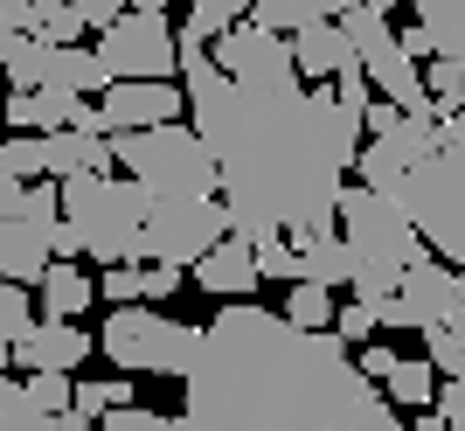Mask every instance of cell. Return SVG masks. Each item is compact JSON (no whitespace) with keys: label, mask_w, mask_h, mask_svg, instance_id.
Masks as SVG:
<instances>
[{"label":"cell","mask_w":465,"mask_h":431,"mask_svg":"<svg viewBox=\"0 0 465 431\" xmlns=\"http://www.w3.org/2000/svg\"><path fill=\"white\" fill-rule=\"evenodd\" d=\"M0 167L21 181H35L49 175V133H15V139H0Z\"/></svg>","instance_id":"obj_24"},{"label":"cell","mask_w":465,"mask_h":431,"mask_svg":"<svg viewBox=\"0 0 465 431\" xmlns=\"http://www.w3.org/2000/svg\"><path fill=\"white\" fill-rule=\"evenodd\" d=\"M251 244H257L264 278H299V244H292V230H264V236H251Z\"/></svg>","instance_id":"obj_26"},{"label":"cell","mask_w":465,"mask_h":431,"mask_svg":"<svg viewBox=\"0 0 465 431\" xmlns=\"http://www.w3.org/2000/svg\"><path fill=\"white\" fill-rule=\"evenodd\" d=\"M417 21L438 35V56H459L465 63V0H410Z\"/></svg>","instance_id":"obj_19"},{"label":"cell","mask_w":465,"mask_h":431,"mask_svg":"<svg viewBox=\"0 0 465 431\" xmlns=\"http://www.w3.org/2000/svg\"><path fill=\"white\" fill-rule=\"evenodd\" d=\"M424 84H430V98H438V112H465V63L459 56H430Z\"/></svg>","instance_id":"obj_25"},{"label":"cell","mask_w":465,"mask_h":431,"mask_svg":"<svg viewBox=\"0 0 465 431\" xmlns=\"http://www.w3.org/2000/svg\"><path fill=\"white\" fill-rule=\"evenodd\" d=\"M112 133H84V125H56L49 133V181H77V175H112Z\"/></svg>","instance_id":"obj_15"},{"label":"cell","mask_w":465,"mask_h":431,"mask_svg":"<svg viewBox=\"0 0 465 431\" xmlns=\"http://www.w3.org/2000/svg\"><path fill=\"white\" fill-rule=\"evenodd\" d=\"M285 314L299 320V327H333V286H320V278H292V293H285Z\"/></svg>","instance_id":"obj_23"},{"label":"cell","mask_w":465,"mask_h":431,"mask_svg":"<svg viewBox=\"0 0 465 431\" xmlns=\"http://www.w3.org/2000/svg\"><path fill=\"white\" fill-rule=\"evenodd\" d=\"M35 299H42V314H49V320H77L84 306L97 299V286L77 272V257H56V265L35 278Z\"/></svg>","instance_id":"obj_17"},{"label":"cell","mask_w":465,"mask_h":431,"mask_svg":"<svg viewBox=\"0 0 465 431\" xmlns=\"http://www.w3.org/2000/svg\"><path fill=\"white\" fill-rule=\"evenodd\" d=\"M188 278H194V293H209V299H251L257 278H264V265H257V244H251V236L230 230L209 257H194V265H188Z\"/></svg>","instance_id":"obj_12"},{"label":"cell","mask_w":465,"mask_h":431,"mask_svg":"<svg viewBox=\"0 0 465 431\" xmlns=\"http://www.w3.org/2000/svg\"><path fill=\"white\" fill-rule=\"evenodd\" d=\"M215 63L230 70L236 84H251V91H285V84H306L299 77V56H292V35L264 28V21H236L215 35Z\"/></svg>","instance_id":"obj_9"},{"label":"cell","mask_w":465,"mask_h":431,"mask_svg":"<svg viewBox=\"0 0 465 431\" xmlns=\"http://www.w3.org/2000/svg\"><path fill=\"white\" fill-rule=\"evenodd\" d=\"M104 133H139V125H167V118L188 112V84L174 77H118L104 91Z\"/></svg>","instance_id":"obj_10"},{"label":"cell","mask_w":465,"mask_h":431,"mask_svg":"<svg viewBox=\"0 0 465 431\" xmlns=\"http://www.w3.org/2000/svg\"><path fill=\"white\" fill-rule=\"evenodd\" d=\"M354 362H361V369H369L375 383H389V376H396V362H403V355H396V348H382V341H361V348H354Z\"/></svg>","instance_id":"obj_34"},{"label":"cell","mask_w":465,"mask_h":431,"mask_svg":"<svg viewBox=\"0 0 465 431\" xmlns=\"http://www.w3.org/2000/svg\"><path fill=\"white\" fill-rule=\"evenodd\" d=\"M84 28H91V21H84L77 7H70V0H56V7L42 15V28H35V35H42V42H77Z\"/></svg>","instance_id":"obj_32"},{"label":"cell","mask_w":465,"mask_h":431,"mask_svg":"<svg viewBox=\"0 0 465 431\" xmlns=\"http://www.w3.org/2000/svg\"><path fill=\"white\" fill-rule=\"evenodd\" d=\"M251 21H264V28H278V35H299V28H306V7H299V0H257Z\"/></svg>","instance_id":"obj_31"},{"label":"cell","mask_w":465,"mask_h":431,"mask_svg":"<svg viewBox=\"0 0 465 431\" xmlns=\"http://www.w3.org/2000/svg\"><path fill=\"white\" fill-rule=\"evenodd\" d=\"M257 0H188V21H181V35H202V42H215L223 28H236V21L251 15Z\"/></svg>","instance_id":"obj_21"},{"label":"cell","mask_w":465,"mask_h":431,"mask_svg":"<svg viewBox=\"0 0 465 431\" xmlns=\"http://www.w3.org/2000/svg\"><path fill=\"white\" fill-rule=\"evenodd\" d=\"M369 7H382V15H396V7H410V0H369Z\"/></svg>","instance_id":"obj_42"},{"label":"cell","mask_w":465,"mask_h":431,"mask_svg":"<svg viewBox=\"0 0 465 431\" xmlns=\"http://www.w3.org/2000/svg\"><path fill=\"white\" fill-rule=\"evenodd\" d=\"M139 278H146V299L181 293V265H139Z\"/></svg>","instance_id":"obj_37"},{"label":"cell","mask_w":465,"mask_h":431,"mask_svg":"<svg viewBox=\"0 0 465 431\" xmlns=\"http://www.w3.org/2000/svg\"><path fill=\"white\" fill-rule=\"evenodd\" d=\"M0 431H63V417L42 411L35 396H28V383L0 376Z\"/></svg>","instance_id":"obj_18"},{"label":"cell","mask_w":465,"mask_h":431,"mask_svg":"<svg viewBox=\"0 0 465 431\" xmlns=\"http://www.w3.org/2000/svg\"><path fill=\"white\" fill-rule=\"evenodd\" d=\"M396 202H403L410 223L430 236V251L451 257L465 272V112L438 118V154L403 175Z\"/></svg>","instance_id":"obj_4"},{"label":"cell","mask_w":465,"mask_h":431,"mask_svg":"<svg viewBox=\"0 0 465 431\" xmlns=\"http://www.w3.org/2000/svg\"><path fill=\"white\" fill-rule=\"evenodd\" d=\"M389 396H396V404H417V411H430V404H438V362H396V376H389L382 383Z\"/></svg>","instance_id":"obj_22"},{"label":"cell","mask_w":465,"mask_h":431,"mask_svg":"<svg viewBox=\"0 0 465 431\" xmlns=\"http://www.w3.org/2000/svg\"><path fill=\"white\" fill-rule=\"evenodd\" d=\"M97 293L112 299V306H133V299H146V278H139V265H104V286Z\"/></svg>","instance_id":"obj_30"},{"label":"cell","mask_w":465,"mask_h":431,"mask_svg":"<svg viewBox=\"0 0 465 431\" xmlns=\"http://www.w3.org/2000/svg\"><path fill=\"white\" fill-rule=\"evenodd\" d=\"M91 431H174V417H160V411H139V404H118V411H104Z\"/></svg>","instance_id":"obj_29"},{"label":"cell","mask_w":465,"mask_h":431,"mask_svg":"<svg viewBox=\"0 0 465 431\" xmlns=\"http://www.w3.org/2000/svg\"><path fill=\"white\" fill-rule=\"evenodd\" d=\"M35 7H56V0H35Z\"/></svg>","instance_id":"obj_44"},{"label":"cell","mask_w":465,"mask_h":431,"mask_svg":"<svg viewBox=\"0 0 465 431\" xmlns=\"http://www.w3.org/2000/svg\"><path fill=\"white\" fill-rule=\"evenodd\" d=\"M341 230H348L354 244V299H389L403 293V272L410 265H424L430 257V236L410 223V209L396 195H382V188H369V181H348L341 188Z\"/></svg>","instance_id":"obj_3"},{"label":"cell","mask_w":465,"mask_h":431,"mask_svg":"<svg viewBox=\"0 0 465 431\" xmlns=\"http://www.w3.org/2000/svg\"><path fill=\"white\" fill-rule=\"evenodd\" d=\"M91 348H97V341L77 327V320H49V314H42L35 327L15 341V362H21V369H63V376H77Z\"/></svg>","instance_id":"obj_14"},{"label":"cell","mask_w":465,"mask_h":431,"mask_svg":"<svg viewBox=\"0 0 465 431\" xmlns=\"http://www.w3.org/2000/svg\"><path fill=\"white\" fill-rule=\"evenodd\" d=\"M118 404H133V383H125V376H118V383H77V411L91 417H104V411H118Z\"/></svg>","instance_id":"obj_27"},{"label":"cell","mask_w":465,"mask_h":431,"mask_svg":"<svg viewBox=\"0 0 465 431\" xmlns=\"http://www.w3.org/2000/svg\"><path fill=\"white\" fill-rule=\"evenodd\" d=\"M97 348H104V362H118V369L181 376V383H188V369L202 362V327H188V320H160V314H146V306L133 299V306H112V314H104Z\"/></svg>","instance_id":"obj_6"},{"label":"cell","mask_w":465,"mask_h":431,"mask_svg":"<svg viewBox=\"0 0 465 431\" xmlns=\"http://www.w3.org/2000/svg\"><path fill=\"white\" fill-rule=\"evenodd\" d=\"M403 49H410L417 63H430V56H438V35H430L424 21H410V28H403Z\"/></svg>","instance_id":"obj_38"},{"label":"cell","mask_w":465,"mask_h":431,"mask_svg":"<svg viewBox=\"0 0 465 431\" xmlns=\"http://www.w3.org/2000/svg\"><path fill=\"white\" fill-rule=\"evenodd\" d=\"M292 56H299V77L306 84H333V77H348V70H361V49H354V35L341 21H306L292 35Z\"/></svg>","instance_id":"obj_13"},{"label":"cell","mask_w":465,"mask_h":431,"mask_svg":"<svg viewBox=\"0 0 465 431\" xmlns=\"http://www.w3.org/2000/svg\"><path fill=\"white\" fill-rule=\"evenodd\" d=\"M459 293H465V272L451 265V257L430 251L424 265H410L403 272V306H410V327H445L451 314H459Z\"/></svg>","instance_id":"obj_11"},{"label":"cell","mask_w":465,"mask_h":431,"mask_svg":"<svg viewBox=\"0 0 465 431\" xmlns=\"http://www.w3.org/2000/svg\"><path fill=\"white\" fill-rule=\"evenodd\" d=\"M333 327H341L354 348H361V341H375V334H382V320H375L369 299H354V306H341V314H333Z\"/></svg>","instance_id":"obj_33"},{"label":"cell","mask_w":465,"mask_h":431,"mask_svg":"<svg viewBox=\"0 0 465 431\" xmlns=\"http://www.w3.org/2000/svg\"><path fill=\"white\" fill-rule=\"evenodd\" d=\"M299 7H306V21H341L348 15V0H299Z\"/></svg>","instance_id":"obj_39"},{"label":"cell","mask_w":465,"mask_h":431,"mask_svg":"<svg viewBox=\"0 0 465 431\" xmlns=\"http://www.w3.org/2000/svg\"><path fill=\"white\" fill-rule=\"evenodd\" d=\"M28 396H35L42 411H70V404H77V390H70L63 369H28Z\"/></svg>","instance_id":"obj_28"},{"label":"cell","mask_w":465,"mask_h":431,"mask_svg":"<svg viewBox=\"0 0 465 431\" xmlns=\"http://www.w3.org/2000/svg\"><path fill=\"white\" fill-rule=\"evenodd\" d=\"M70 7H77L91 28H112L118 15H133V0H70Z\"/></svg>","instance_id":"obj_36"},{"label":"cell","mask_w":465,"mask_h":431,"mask_svg":"<svg viewBox=\"0 0 465 431\" xmlns=\"http://www.w3.org/2000/svg\"><path fill=\"white\" fill-rule=\"evenodd\" d=\"M181 84L202 139L223 160V202L236 236L341 223V188L369 146V112H354L333 84L251 91L209 56L202 35H181Z\"/></svg>","instance_id":"obj_1"},{"label":"cell","mask_w":465,"mask_h":431,"mask_svg":"<svg viewBox=\"0 0 465 431\" xmlns=\"http://www.w3.org/2000/svg\"><path fill=\"white\" fill-rule=\"evenodd\" d=\"M35 327V286H21V278H0V362L15 355V341Z\"/></svg>","instance_id":"obj_20"},{"label":"cell","mask_w":465,"mask_h":431,"mask_svg":"<svg viewBox=\"0 0 465 431\" xmlns=\"http://www.w3.org/2000/svg\"><path fill=\"white\" fill-rule=\"evenodd\" d=\"M348 7H369V0H348Z\"/></svg>","instance_id":"obj_45"},{"label":"cell","mask_w":465,"mask_h":431,"mask_svg":"<svg viewBox=\"0 0 465 431\" xmlns=\"http://www.w3.org/2000/svg\"><path fill=\"white\" fill-rule=\"evenodd\" d=\"M292 244H299V278H320V286H354V244L348 230L333 223V230H292Z\"/></svg>","instance_id":"obj_16"},{"label":"cell","mask_w":465,"mask_h":431,"mask_svg":"<svg viewBox=\"0 0 465 431\" xmlns=\"http://www.w3.org/2000/svg\"><path fill=\"white\" fill-rule=\"evenodd\" d=\"M174 431H215V425H202V417H188V411H181V417H174Z\"/></svg>","instance_id":"obj_41"},{"label":"cell","mask_w":465,"mask_h":431,"mask_svg":"<svg viewBox=\"0 0 465 431\" xmlns=\"http://www.w3.org/2000/svg\"><path fill=\"white\" fill-rule=\"evenodd\" d=\"M389 404L341 327H299L251 299L215 306L188 369V417L215 431H410Z\"/></svg>","instance_id":"obj_2"},{"label":"cell","mask_w":465,"mask_h":431,"mask_svg":"<svg viewBox=\"0 0 465 431\" xmlns=\"http://www.w3.org/2000/svg\"><path fill=\"white\" fill-rule=\"evenodd\" d=\"M97 56H104L112 77H174L181 35L167 28V0H133V15H118L97 35Z\"/></svg>","instance_id":"obj_8"},{"label":"cell","mask_w":465,"mask_h":431,"mask_svg":"<svg viewBox=\"0 0 465 431\" xmlns=\"http://www.w3.org/2000/svg\"><path fill=\"white\" fill-rule=\"evenodd\" d=\"M230 230L236 223L223 195H153V209H146V265H181L188 272Z\"/></svg>","instance_id":"obj_7"},{"label":"cell","mask_w":465,"mask_h":431,"mask_svg":"<svg viewBox=\"0 0 465 431\" xmlns=\"http://www.w3.org/2000/svg\"><path fill=\"white\" fill-rule=\"evenodd\" d=\"M0 91H7V70H0ZM0 105H7V98H0Z\"/></svg>","instance_id":"obj_43"},{"label":"cell","mask_w":465,"mask_h":431,"mask_svg":"<svg viewBox=\"0 0 465 431\" xmlns=\"http://www.w3.org/2000/svg\"><path fill=\"white\" fill-rule=\"evenodd\" d=\"M410 431H451V425H445L438 411H417V425H410Z\"/></svg>","instance_id":"obj_40"},{"label":"cell","mask_w":465,"mask_h":431,"mask_svg":"<svg viewBox=\"0 0 465 431\" xmlns=\"http://www.w3.org/2000/svg\"><path fill=\"white\" fill-rule=\"evenodd\" d=\"M438 417L451 431H465V376H445V390H438Z\"/></svg>","instance_id":"obj_35"},{"label":"cell","mask_w":465,"mask_h":431,"mask_svg":"<svg viewBox=\"0 0 465 431\" xmlns=\"http://www.w3.org/2000/svg\"><path fill=\"white\" fill-rule=\"evenodd\" d=\"M112 154L125 175H139L153 195H215L223 188V160L202 139V125H139V133H112Z\"/></svg>","instance_id":"obj_5"}]
</instances>
